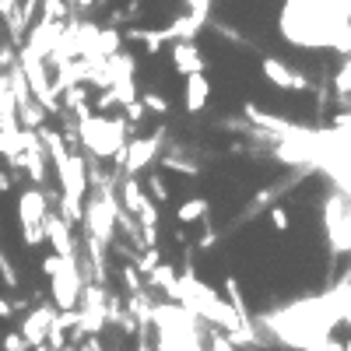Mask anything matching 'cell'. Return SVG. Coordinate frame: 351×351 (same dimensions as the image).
Here are the masks:
<instances>
[{"label":"cell","instance_id":"obj_1","mask_svg":"<svg viewBox=\"0 0 351 351\" xmlns=\"http://www.w3.org/2000/svg\"><path fill=\"white\" fill-rule=\"evenodd\" d=\"M260 74L267 77V84L281 88V92H299V95L313 92L309 77H306L302 71H295L291 64H285L281 56H263V60H260Z\"/></svg>","mask_w":351,"mask_h":351},{"label":"cell","instance_id":"obj_2","mask_svg":"<svg viewBox=\"0 0 351 351\" xmlns=\"http://www.w3.org/2000/svg\"><path fill=\"white\" fill-rule=\"evenodd\" d=\"M162 144H165V130H158V134H152V137H137V141L127 144L120 155H116V162H123L127 172L137 176V172H144V169H148V165L158 158Z\"/></svg>","mask_w":351,"mask_h":351},{"label":"cell","instance_id":"obj_3","mask_svg":"<svg viewBox=\"0 0 351 351\" xmlns=\"http://www.w3.org/2000/svg\"><path fill=\"white\" fill-rule=\"evenodd\" d=\"M169 60H172V71L180 77H190V74H204L208 60H204V53L197 43H172L169 46Z\"/></svg>","mask_w":351,"mask_h":351},{"label":"cell","instance_id":"obj_4","mask_svg":"<svg viewBox=\"0 0 351 351\" xmlns=\"http://www.w3.org/2000/svg\"><path fill=\"white\" fill-rule=\"evenodd\" d=\"M204 25H208V18H197V14H180V18H172L169 25H162V39L172 46V43H193L200 32H204Z\"/></svg>","mask_w":351,"mask_h":351},{"label":"cell","instance_id":"obj_5","mask_svg":"<svg viewBox=\"0 0 351 351\" xmlns=\"http://www.w3.org/2000/svg\"><path fill=\"white\" fill-rule=\"evenodd\" d=\"M183 102H186V112H190V116L204 112V106L211 102V81H208V74H190V77H183Z\"/></svg>","mask_w":351,"mask_h":351},{"label":"cell","instance_id":"obj_6","mask_svg":"<svg viewBox=\"0 0 351 351\" xmlns=\"http://www.w3.org/2000/svg\"><path fill=\"white\" fill-rule=\"evenodd\" d=\"M211 215V200L208 197H186L180 208H176V221H180L183 228L186 225H197V221H204Z\"/></svg>","mask_w":351,"mask_h":351},{"label":"cell","instance_id":"obj_7","mask_svg":"<svg viewBox=\"0 0 351 351\" xmlns=\"http://www.w3.org/2000/svg\"><path fill=\"white\" fill-rule=\"evenodd\" d=\"M141 102H144V109H148L152 116H169V99L165 95H158V92H141Z\"/></svg>","mask_w":351,"mask_h":351},{"label":"cell","instance_id":"obj_8","mask_svg":"<svg viewBox=\"0 0 351 351\" xmlns=\"http://www.w3.org/2000/svg\"><path fill=\"white\" fill-rule=\"evenodd\" d=\"M162 169H169V172H180V176H200V169L193 165V162H186V158H172V155H165L162 158Z\"/></svg>","mask_w":351,"mask_h":351},{"label":"cell","instance_id":"obj_9","mask_svg":"<svg viewBox=\"0 0 351 351\" xmlns=\"http://www.w3.org/2000/svg\"><path fill=\"white\" fill-rule=\"evenodd\" d=\"M334 88H337V99L348 102V95H351V60L341 64V71H337V77H334Z\"/></svg>","mask_w":351,"mask_h":351},{"label":"cell","instance_id":"obj_10","mask_svg":"<svg viewBox=\"0 0 351 351\" xmlns=\"http://www.w3.org/2000/svg\"><path fill=\"white\" fill-rule=\"evenodd\" d=\"M148 193H152V200H155V204H165V200L172 197V193H169V186H165V180H162L158 172H152V176H148Z\"/></svg>","mask_w":351,"mask_h":351},{"label":"cell","instance_id":"obj_11","mask_svg":"<svg viewBox=\"0 0 351 351\" xmlns=\"http://www.w3.org/2000/svg\"><path fill=\"white\" fill-rule=\"evenodd\" d=\"M271 228H274V232H288V228H291L288 208H274V211H271Z\"/></svg>","mask_w":351,"mask_h":351},{"label":"cell","instance_id":"obj_12","mask_svg":"<svg viewBox=\"0 0 351 351\" xmlns=\"http://www.w3.org/2000/svg\"><path fill=\"white\" fill-rule=\"evenodd\" d=\"M186 11H190V14H197V18H211L215 0H186Z\"/></svg>","mask_w":351,"mask_h":351},{"label":"cell","instance_id":"obj_13","mask_svg":"<svg viewBox=\"0 0 351 351\" xmlns=\"http://www.w3.org/2000/svg\"><path fill=\"white\" fill-rule=\"evenodd\" d=\"M211 348H215V351H232L228 337H221V334H218V337H211Z\"/></svg>","mask_w":351,"mask_h":351},{"label":"cell","instance_id":"obj_14","mask_svg":"<svg viewBox=\"0 0 351 351\" xmlns=\"http://www.w3.org/2000/svg\"><path fill=\"white\" fill-rule=\"evenodd\" d=\"M77 4H84V8H88V4H92V0H77Z\"/></svg>","mask_w":351,"mask_h":351}]
</instances>
